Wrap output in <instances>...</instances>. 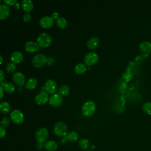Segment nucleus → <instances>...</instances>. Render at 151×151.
<instances>
[{"mask_svg": "<svg viewBox=\"0 0 151 151\" xmlns=\"http://www.w3.org/2000/svg\"><path fill=\"white\" fill-rule=\"evenodd\" d=\"M52 42L51 36L47 32L40 34L37 37V42L39 46L41 47H47Z\"/></svg>", "mask_w": 151, "mask_h": 151, "instance_id": "nucleus-1", "label": "nucleus"}, {"mask_svg": "<svg viewBox=\"0 0 151 151\" xmlns=\"http://www.w3.org/2000/svg\"><path fill=\"white\" fill-rule=\"evenodd\" d=\"M96 111V104L93 101H87L85 102L82 107V112L84 116H90L94 114Z\"/></svg>", "mask_w": 151, "mask_h": 151, "instance_id": "nucleus-2", "label": "nucleus"}, {"mask_svg": "<svg viewBox=\"0 0 151 151\" xmlns=\"http://www.w3.org/2000/svg\"><path fill=\"white\" fill-rule=\"evenodd\" d=\"M47 63V58L42 53H38L35 55L32 59V64L35 67L44 66Z\"/></svg>", "mask_w": 151, "mask_h": 151, "instance_id": "nucleus-3", "label": "nucleus"}, {"mask_svg": "<svg viewBox=\"0 0 151 151\" xmlns=\"http://www.w3.org/2000/svg\"><path fill=\"white\" fill-rule=\"evenodd\" d=\"M35 136L37 141L42 144L47 140L48 136V132L46 128L40 127L36 131Z\"/></svg>", "mask_w": 151, "mask_h": 151, "instance_id": "nucleus-4", "label": "nucleus"}, {"mask_svg": "<svg viewBox=\"0 0 151 151\" xmlns=\"http://www.w3.org/2000/svg\"><path fill=\"white\" fill-rule=\"evenodd\" d=\"M54 132L58 136H64L67 134V127L64 122H58L54 126Z\"/></svg>", "mask_w": 151, "mask_h": 151, "instance_id": "nucleus-5", "label": "nucleus"}, {"mask_svg": "<svg viewBox=\"0 0 151 151\" xmlns=\"http://www.w3.org/2000/svg\"><path fill=\"white\" fill-rule=\"evenodd\" d=\"M10 117L12 121L16 124H21L24 119V116L22 113L18 110H13L10 113Z\"/></svg>", "mask_w": 151, "mask_h": 151, "instance_id": "nucleus-6", "label": "nucleus"}, {"mask_svg": "<svg viewBox=\"0 0 151 151\" xmlns=\"http://www.w3.org/2000/svg\"><path fill=\"white\" fill-rule=\"evenodd\" d=\"M99 60V55L94 52L87 53L84 57V61L86 65H91L97 63Z\"/></svg>", "mask_w": 151, "mask_h": 151, "instance_id": "nucleus-7", "label": "nucleus"}, {"mask_svg": "<svg viewBox=\"0 0 151 151\" xmlns=\"http://www.w3.org/2000/svg\"><path fill=\"white\" fill-rule=\"evenodd\" d=\"M49 99L48 94L44 91H41L37 93L35 97H34V101L35 102L38 104H45L48 100Z\"/></svg>", "mask_w": 151, "mask_h": 151, "instance_id": "nucleus-8", "label": "nucleus"}, {"mask_svg": "<svg viewBox=\"0 0 151 151\" xmlns=\"http://www.w3.org/2000/svg\"><path fill=\"white\" fill-rule=\"evenodd\" d=\"M39 23L42 27L44 28H48L53 25L54 19L51 16L45 15L40 18Z\"/></svg>", "mask_w": 151, "mask_h": 151, "instance_id": "nucleus-9", "label": "nucleus"}, {"mask_svg": "<svg viewBox=\"0 0 151 151\" xmlns=\"http://www.w3.org/2000/svg\"><path fill=\"white\" fill-rule=\"evenodd\" d=\"M12 80L15 84L19 86H22L25 83V77L22 73L15 72L12 75Z\"/></svg>", "mask_w": 151, "mask_h": 151, "instance_id": "nucleus-10", "label": "nucleus"}, {"mask_svg": "<svg viewBox=\"0 0 151 151\" xmlns=\"http://www.w3.org/2000/svg\"><path fill=\"white\" fill-rule=\"evenodd\" d=\"M45 88L46 91L51 94L54 93L57 90V83L52 79H49L45 83Z\"/></svg>", "mask_w": 151, "mask_h": 151, "instance_id": "nucleus-11", "label": "nucleus"}, {"mask_svg": "<svg viewBox=\"0 0 151 151\" xmlns=\"http://www.w3.org/2000/svg\"><path fill=\"white\" fill-rule=\"evenodd\" d=\"M62 101H63V98L61 96L57 93L52 94L49 99L50 104L55 107L58 106L59 105H60Z\"/></svg>", "mask_w": 151, "mask_h": 151, "instance_id": "nucleus-12", "label": "nucleus"}, {"mask_svg": "<svg viewBox=\"0 0 151 151\" xmlns=\"http://www.w3.org/2000/svg\"><path fill=\"white\" fill-rule=\"evenodd\" d=\"M24 48L25 50L29 52H34L38 50L39 45L34 41H29L25 44Z\"/></svg>", "mask_w": 151, "mask_h": 151, "instance_id": "nucleus-13", "label": "nucleus"}, {"mask_svg": "<svg viewBox=\"0 0 151 151\" xmlns=\"http://www.w3.org/2000/svg\"><path fill=\"white\" fill-rule=\"evenodd\" d=\"M11 59L14 63H19L23 60L24 55L21 51H15L11 54Z\"/></svg>", "mask_w": 151, "mask_h": 151, "instance_id": "nucleus-14", "label": "nucleus"}, {"mask_svg": "<svg viewBox=\"0 0 151 151\" xmlns=\"http://www.w3.org/2000/svg\"><path fill=\"white\" fill-rule=\"evenodd\" d=\"M10 9L7 5H0V19L6 18L9 14Z\"/></svg>", "mask_w": 151, "mask_h": 151, "instance_id": "nucleus-15", "label": "nucleus"}, {"mask_svg": "<svg viewBox=\"0 0 151 151\" xmlns=\"http://www.w3.org/2000/svg\"><path fill=\"white\" fill-rule=\"evenodd\" d=\"M139 50L145 53H150L151 52V42L149 41H143L139 45Z\"/></svg>", "mask_w": 151, "mask_h": 151, "instance_id": "nucleus-16", "label": "nucleus"}, {"mask_svg": "<svg viewBox=\"0 0 151 151\" xmlns=\"http://www.w3.org/2000/svg\"><path fill=\"white\" fill-rule=\"evenodd\" d=\"M100 42V40L97 37H93L87 42V46L90 49L96 48Z\"/></svg>", "mask_w": 151, "mask_h": 151, "instance_id": "nucleus-17", "label": "nucleus"}, {"mask_svg": "<svg viewBox=\"0 0 151 151\" xmlns=\"http://www.w3.org/2000/svg\"><path fill=\"white\" fill-rule=\"evenodd\" d=\"M1 86H2L7 93H12L15 90V86L14 85L9 82L6 81H2L1 83Z\"/></svg>", "mask_w": 151, "mask_h": 151, "instance_id": "nucleus-18", "label": "nucleus"}, {"mask_svg": "<svg viewBox=\"0 0 151 151\" xmlns=\"http://www.w3.org/2000/svg\"><path fill=\"white\" fill-rule=\"evenodd\" d=\"M21 6L24 11L28 12L32 9L34 5L31 0H22L21 1Z\"/></svg>", "mask_w": 151, "mask_h": 151, "instance_id": "nucleus-19", "label": "nucleus"}, {"mask_svg": "<svg viewBox=\"0 0 151 151\" xmlns=\"http://www.w3.org/2000/svg\"><path fill=\"white\" fill-rule=\"evenodd\" d=\"M37 79L34 77H31L27 81V82L25 84V86L26 88L31 90V89L34 88L37 86Z\"/></svg>", "mask_w": 151, "mask_h": 151, "instance_id": "nucleus-20", "label": "nucleus"}, {"mask_svg": "<svg viewBox=\"0 0 151 151\" xmlns=\"http://www.w3.org/2000/svg\"><path fill=\"white\" fill-rule=\"evenodd\" d=\"M45 148L49 151H54L57 149V144L54 140H49L45 144Z\"/></svg>", "mask_w": 151, "mask_h": 151, "instance_id": "nucleus-21", "label": "nucleus"}, {"mask_svg": "<svg viewBox=\"0 0 151 151\" xmlns=\"http://www.w3.org/2000/svg\"><path fill=\"white\" fill-rule=\"evenodd\" d=\"M10 110H11V106L8 102H7V101L1 102L0 110L2 113H4V114L8 113Z\"/></svg>", "mask_w": 151, "mask_h": 151, "instance_id": "nucleus-22", "label": "nucleus"}, {"mask_svg": "<svg viewBox=\"0 0 151 151\" xmlns=\"http://www.w3.org/2000/svg\"><path fill=\"white\" fill-rule=\"evenodd\" d=\"M65 139H67V140L70 142H75L77 140V139H78V134L76 132L72 131V132H68L66 134Z\"/></svg>", "mask_w": 151, "mask_h": 151, "instance_id": "nucleus-23", "label": "nucleus"}, {"mask_svg": "<svg viewBox=\"0 0 151 151\" xmlns=\"http://www.w3.org/2000/svg\"><path fill=\"white\" fill-rule=\"evenodd\" d=\"M74 70L78 74H82L86 71V66L83 63H78L76 65Z\"/></svg>", "mask_w": 151, "mask_h": 151, "instance_id": "nucleus-24", "label": "nucleus"}, {"mask_svg": "<svg viewBox=\"0 0 151 151\" xmlns=\"http://www.w3.org/2000/svg\"><path fill=\"white\" fill-rule=\"evenodd\" d=\"M69 91H70V88H69L68 86L67 85H65V84L59 87V88L58 89V94L61 96L67 95L68 94Z\"/></svg>", "mask_w": 151, "mask_h": 151, "instance_id": "nucleus-25", "label": "nucleus"}, {"mask_svg": "<svg viewBox=\"0 0 151 151\" xmlns=\"http://www.w3.org/2000/svg\"><path fill=\"white\" fill-rule=\"evenodd\" d=\"M56 24L58 27L61 28H64L67 25V22L64 17H60L57 19H56Z\"/></svg>", "mask_w": 151, "mask_h": 151, "instance_id": "nucleus-26", "label": "nucleus"}, {"mask_svg": "<svg viewBox=\"0 0 151 151\" xmlns=\"http://www.w3.org/2000/svg\"><path fill=\"white\" fill-rule=\"evenodd\" d=\"M143 111L149 115H151V102H145L142 105Z\"/></svg>", "mask_w": 151, "mask_h": 151, "instance_id": "nucleus-27", "label": "nucleus"}, {"mask_svg": "<svg viewBox=\"0 0 151 151\" xmlns=\"http://www.w3.org/2000/svg\"><path fill=\"white\" fill-rule=\"evenodd\" d=\"M79 146L82 149H86L88 147L90 142L89 141L86 139H81L79 141Z\"/></svg>", "mask_w": 151, "mask_h": 151, "instance_id": "nucleus-28", "label": "nucleus"}, {"mask_svg": "<svg viewBox=\"0 0 151 151\" xmlns=\"http://www.w3.org/2000/svg\"><path fill=\"white\" fill-rule=\"evenodd\" d=\"M1 126L4 127L8 126V125L9 124V118L7 117H4L1 120Z\"/></svg>", "mask_w": 151, "mask_h": 151, "instance_id": "nucleus-29", "label": "nucleus"}, {"mask_svg": "<svg viewBox=\"0 0 151 151\" xmlns=\"http://www.w3.org/2000/svg\"><path fill=\"white\" fill-rule=\"evenodd\" d=\"M15 68H16L15 65L13 63H9L6 65V69L8 72L11 73V72H13L15 70Z\"/></svg>", "mask_w": 151, "mask_h": 151, "instance_id": "nucleus-30", "label": "nucleus"}, {"mask_svg": "<svg viewBox=\"0 0 151 151\" xmlns=\"http://www.w3.org/2000/svg\"><path fill=\"white\" fill-rule=\"evenodd\" d=\"M31 18V15L29 12H27V13L24 14V15H23V20L25 22L29 21Z\"/></svg>", "mask_w": 151, "mask_h": 151, "instance_id": "nucleus-31", "label": "nucleus"}, {"mask_svg": "<svg viewBox=\"0 0 151 151\" xmlns=\"http://www.w3.org/2000/svg\"><path fill=\"white\" fill-rule=\"evenodd\" d=\"M4 2L9 5H13L17 3V0H4Z\"/></svg>", "mask_w": 151, "mask_h": 151, "instance_id": "nucleus-32", "label": "nucleus"}, {"mask_svg": "<svg viewBox=\"0 0 151 151\" xmlns=\"http://www.w3.org/2000/svg\"><path fill=\"white\" fill-rule=\"evenodd\" d=\"M54 63H55V60L52 57L50 56L47 58V63L48 65H52Z\"/></svg>", "mask_w": 151, "mask_h": 151, "instance_id": "nucleus-33", "label": "nucleus"}, {"mask_svg": "<svg viewBox=\"0 0 151 151\" xmlns=\"http://www.w3.org/2000/svg\"><path fill=\"white\" fill-rule=\"evenodd\" d=\"M6 134V130L2 126H0V136L1 137H3Z\"/></svg>", "mask_w": 151, "mask_h": 151, "instance_id": "nucleus-34", "label": "nucleus"}, {"mask_svg": "<svg viewBox=\"0 0 151 151\" xmlns=\"http://www.w3.org/2000/svg\"><path fill=\"white\" fill-rule=\"evenodd\" d=\"M51 17H52L53 19H57L60 17H59V14L57 12H54L52 14V15Z\"/></svg>", "mask_w": 151, "mask_h": 151, "instance_id": "nucleus-35", "label": "nucleus"}, {"mask_svg": "<svg viewBox=\"0 0 151 151\" xmlns=\"http://www.w3.org/2000/svg\"><path fill=\"white\" fill-rule=\"evenodd\" d=\"M0 73H1V74H0V76H1V80H0V81H1V82H2L3 80H4V77H5V73H4V71H3L2 70H0Z\"/></svg>", "mask_w": 151, "mask_h": 151, "instance_id": "nucleus-36", "label": "nucleus"}, {"mask_svg": "<svg viewBox=\"0 0 151 151\" xmlns=\"http://www.w3.org/2000/svg\"><path fill=\"white\" fill-rule=\"evenodd\" d=\"M0 91H1V97H0V98L1 99L2 98V97H3V96H4V88L1 86H0Z\"/></svg>", "mask_w": 151, "mask_h": 151, "instance_id": "nucleus-37", "label": "nucleus"}, {"mask_svg": "<svg viewBox=\"0 0 151 151\" xmlns=\"http://www.w3.org/2000/svg\"><path fill=\"white\" fill-rule=\"evenodd\" d=\"M14 5H15V8H19V4H18V3H16Z\"/></svg>", "mask_w": 151, "mask_h": 151, "instance_id": "nucleus-38", "label": "nucleus"}, {"mask_svg": "<svg viewBox=\"0 0 151 151\" xmlns=\"http://www.w3.org/2000/svg\"><path fill=\"white\" fill-rule=\"evenodd\" d=\"M0 58H1V61H0V63L2 64V55H0Z\"/></svg>", "mask_w": 151, "mask_h": 151, "instance_id": "nucleus-39", "label": "nucleus"}, {"mask_svg": "<svg viewBox=\"0 0 151 151\" xmlns=\"http://www.w3.org/2000/svg\"><path fill=\"white\" fill-rule=\"evenodd\" d=\"M86 151H91V150H86Z\"/></svg>", "mask_w": 151, "mask_h": 151, "instance_id": "nucleus-40", "label": "nucleus"}]
</instances>
